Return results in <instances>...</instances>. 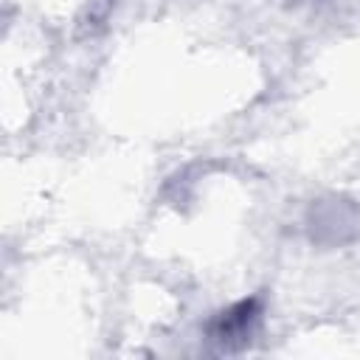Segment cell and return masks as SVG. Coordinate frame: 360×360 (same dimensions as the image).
<instances>
[{
  "mask_svg": "<svg viewBox=\"0 0 360 360\" xmlns=\"http://www.w3.org/2000/svg\"><path fill=\"white\" fill-rule=\"evenodd\" d=\"M259 298H245L239 304H233L231 309H225L214 323H211V335L219 343H233V340H245L248 332L253 329V323L259 321Z\"/></svg>",
  "mask_w": 360,
  "mask_h": 360,
  "instance_id": "6da1fadb",
  "label": "cell"
}]
</instances>
